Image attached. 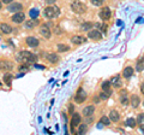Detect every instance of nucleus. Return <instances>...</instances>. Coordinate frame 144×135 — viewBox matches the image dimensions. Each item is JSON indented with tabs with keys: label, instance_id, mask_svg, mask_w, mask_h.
Wrapping results in <instances>:
<instances>
[{
	"label": "nucleus",
	"instance_id": "obj_22",
	"mask_svg": "<svg viewBox=\"0 0 144 135\" xmlns=\"http://www.w3.org/2000/svg\"><path fill=\"white\" fill-rule=\"evenodd\" d=\"M47 59L51 63H57L58 61H59V57H58L57 53H49V54L47 56Z\"/></svg>",
	"mask_w": 144,
	"mask_h": 135
},
{
	"label": "nucleus",
	"instance_id": "obj_31",
	"mask_svg": "<svg viewBox=\"0 0 144 135\" xmlns=\"http://www.w3.org/2000/svg\"><path fill=\"white\" fill-rule=\"evenodd\" d=\"M137 121H138V124H141V126L144 123V113H139Z\"/></svg>",
	"mask_w": 144,
	"mask_h": 135
},
{
	"label": "nucleus",
	"instance_id": "obj_38",
	"mask_svg": "<svg viewBox=\"0 0 144 135\" xmlns=\"http://www.w3.org/2000/svg\"><path fill=\"white\" fill-rule=\"evenodd\" d=\"M141 130H142V132L144 133V123H143V124H142V126H141Z\"/></svg>",
	"mask_w": 144,
	"mask_h": 135
},
{
	"label": "nucleus",
	"instance_id": "obj_28",
	"mask_svg": "<svg viewBox=\"0 0 144 135\" xmlns=\"http://www.w3.org/2000/svg\"><path fill=\"white\" fill-rule=\"evenodd\" d=\"M39 16V10L37 9H31L30 10V17L31 18H36Z\"/></svg>",
	"mask_w": 144,
	"mask_h": 135
},
{
	"label": "nucleus",
	"instance_id": "obj_6",
	"mask_svg": "<svg viewBox=\"0 0 144 135\" xmlns=\"http://www.w3.org/2000/svg\"><path fill=\"white\" fill-rule=\"evenodd\" d=\"M110 14H112V11H110V9L108 7V6H105L103 9H101V11H100V18L103 21H107L110 18Z\"/></svg>",
	"mask_w": 144,
	"mask_h": 135
},
{
	"label": "nucleus",
	"instance_id": "obj_1",
	"mask_svg": "<svg viewBox=\"0 0 144 135\" xmlns=\"http://www.w3.org/2000/svg\"><path fill=\"white\" fill-rule=\"evenodd\" d=\"M19 62H24V63H35L36 62V56H34L31 52H28V51H22L18 54V58H17Z\"/></svg>",
	"mask_w": 144,
	"mask_h": 135
},
{
	"label": "nucleus",
	"instance_id": "obj_29",
	"mask_svg": "<svg viewBox=\"0 0 144 135\" xmlns=\"http://www.w3.org/2000/svg\"><path fill=\"white\" fill-rule=\"evenodd\" d=\"M126 126L133 128V127H136V121L133 119V118H130V119H127L126 121Z\"/></svg>",
	"mask_w": 144,
	"mask_h": 135
},
{
	"label": "nucleus",
	"instance_id": "obj_16",
	"mask_svg": "<svg viewBox=\"0 0 144 135\" xmlns=\"http://www.w3.org/2000/svg\"><path fill=\"white\" fill-rule=\"evenodd\" d=\"M13 68V64L11 62H7V61H1L0 62V69L3 70H11Z\"/></svg>",
	"mask_w": 144,
	"mask_h": 135
},
{
	"label": "nucleus",
	"instance_id": "obj_9",
	"mask_svg": "<svg viewBox=\"0 0 144 135\" xmlns=\"http://www.w3.org/2000/svg\"><path fill=\"white\" fill-rule=\"evenodd\" d=\"M110 84L113 87H115V88H119V87L122 86V81L121 78H120V76H113V77L110 78Z\"/></svg>",
	"mask_w": 144,
	"mask_h": 135
},
{
	"label": "nucleus",
	"instance_id": "obj_33",
	"mask_svg": "<svg viewBox=\"0 0 144 135\" xmlns=\"http://www.w3.org/2000/svg\"><path fill=\"white\" fill-rule=\"evenodd\" d=\"M85 130H87V127H85L84 124H83V126H81V127H79L78 133H79V134H84V133H85Z\"/></svg>",
	"mask_w": 144,
	"mask_h": 135
},
{
	"label": "nucleus",
	"instance_id": "obj_10",
	"mask_svg": "<svg viewBox=\"0 0 144 135\" xmlns=\"http://www.w3.org/2000/svg\"><path fill=\"white\" fill-rule=\"evenodd\" d=\"M24 26H25L26 29H33V28H35L36 26H39V21H37L36 18H30V19L25 21Z\"/></svg>",
	"mask_w": 144,
	"mask_h": 135
},
{
	"label": "nucleus",
	"instance_id": "obj_18",
	"mask_svg": "<svg viewBox=\"0 0 144 135\" xmlns=\"http://www.w3.org/2000/svg\"><path fill=\"white\" fill-rule=\"evenodd\" d=\"M132 74H133V69L131 66H126L124 69V71H122V76H124L125 78H130L131 76H132Z\"/></svg>",
	"mask_w": 144,
	"mask_h": 135
},
{
	"label": "nucleus",
	"instance_id": "obj_26",
	"mask_svg": "<svg viewBox=\"0 0 144 135\" xmlns=\"http://www.w3.org/2000/svg\"><path fill=\"white\" fill-rule=\"evenodd\" d=\"M100 123L105 124V126H108V124H110V119L107 117V116H102L101 119H100Z\"/></svg>",
	"mask_w": 144,
	"mask_h": 135
},
{
	"label": "nucleus",
	"instance_id": "obj_27",
	"mask_svg": "<svg viewBox=\"0 0 144 135\" xmlns=\"http://www.w3.org/2000/svg\"><path fill=\"white\" fill-rule=\"evenodd\" d=\"M70 49V47L67 46V45H59L58 46V51L59 52H66V51H68Z\"/></svg>",
	"mask_w": 144,
	"mask_h": 135
},
{
	"label": "nucleus",
	"instance_id": "obj_21",
	"mask_svg": "<svg viewBox=\"0 0 144 135\" xmlns=\"http://www.w3.org/2000/svg\"><path fill=\"white\" fill-rule=\"evenodd\" d=\"M139 103H141V100H139L138 95H132V97H131V105H132L133 107H138Z\"/></svg>",
	"mask_w": 144,
	"mask_h": 135
},
{
	"label": "nucleus",
	"instance_id": "obj_23",
	"mask_svg": "<svg viewBox=\"0 0 144 135\" xmlns=\"http://www.w3.org/2000/svg\"><path fill=\"white\" fill-rule=\"evenodd\" d=\"M12 78H13V75H11V74H5L4 75V82H5L7 86H11Z\"/></svg>",
	"mask_w": 144,
	"mask_h": 135
},
{
	"label": "nucleus",
	"instance_id": "obj_7",
	"mask_svg": "<svg viewBox=\"0 0 144 135\" xmlns=\"http://www.w3.org/2000/svg\"><path fill=\"white\" fill-rule=\"evenodd\" d=\"M81 124V115L79 113H73L71 118V130H73L74 127H78Z\"/></svg>",
	"mask_w": 144,
	"mask_h": 135
},
{
	"label": "nucleus",
	"instance_id": "obj_11",
	"mask_svg": "<svg viewBox=\"0 0 144 135\" xmlns=\"http://www.w3.org/2000/svg\"><path fill=\"white\" fill-rule=\"evenodd\" d=\"M40 34L42 35L43 37H46V39H49L51 35H52V33H51V29L48 28L47 26H42L41 28H40Z\"/></svg>",
	"mask_w": 144,
	"mask_h": 135
},
{
	"label": "nucleus",
	"instance_id": "obj_37",
	"mask_svg": "<svg viewBox=\"0 0 144 135\" xmlns=\"http://www.w3.org/2000/svg\"><path fill=\"white\" fill-rule=\"evenodd\" d=\"M28 69V65H22L20 66V70H26Z\"/></svg>",
	"mask_w": 144,
	"mask_h": 135
},
{
	"label": "nucleus",
	"instance_id": "obj_40",
	"mask_svg": "<svg viewBox=\"0 0 144 135\" xmlns=\"http://www.w3.org/2000/svg\"><path fill=\"white\" fill-rule=\"evenodd\" d=\"M143 106H144V101H143Z\"/></svg>",
	"mask_w": 144,
	"mask_h": 135
},
{
	"label": "nucleus",
	"instance_id": "obj_19",
	"mask_svg": "<svg viewBox=\"0 0 144 135\" xmlns=\"http://www.w3.org/2000/svg\"><path fill=\"white\" fill-rule=\"evenodd\" d=\"M119 118H120V115L118 113V111H115V110H112V111L109 112V119L113 122H118Z\"/></svg>",
	"mask_w": 144,
	"mask_h": 135
},
{
	"label": "nucleus",
	"instance_id": "obj_36",
	"mask_svg": "<svg viewBox=\"0 0 144 135\" xmlns=\"http://www.w3.org/2000/svg\"><path fill=\"white\" fill-rule=\"evenodd\" d=\"M141 92H142V94L144 95V82L142 83V86H141Z\"/></svg>",
	"mask_w": 144,
	"mask_h": 135
},
{
	"label": "nucleus",
	"instance_id": "obj_4",
	"mask_svg": "<svg viewBox=\"0 0 144 135\" xmlns=\"http://www.w3.org/2000/svg\"><path fill=\"white\" fill-rule=\"evenodd\" d=\"M74 100H76L77 104H82V103H84V101L87 100V93H85L82 88H79L78 91H77L76 95H74Z\"/></svg>",
	"mask_w": 144,
	"mask_h": 135
},
{
	"label": "nucleus",
	"instance_id": "obj_30",
	"mask_svg": "<svg viewBox=\"0 0 144 135\" xmlns=\"http://www.w3.org/2000/svg\"><path fill=\"white\" fill-rule=\"evenodd\" d=\"M90 1H91V4L95 6H101L102 4L105 3V0H90Z\"/></svg>",
	"mask_w": 144,
	"mask_h": 135
},
{
	"label": "nucleus",
	"instance_id": "obj_32",
	"mask_svg": "<svg viewBox=\"0 0 144 135\" xmlns=\"http://www.w3.org/2000/svg\"><path fill=\"white\" fill-rule=\"evenodd\" d=\"M110 95L108 94V93H106V92H102V93H100V98L101 99H103V100H107L108 98H109Z\"/></svg>",
	"mask_w": 144,
	"mask_h": 135
},
{
	"label": "nucleus",
	"instance_id": "obj_15",
	"mask_svg": "<svg viewBox=\"0 0 144 135\" xmlns=\"http://www.w3.org/2000/svg\"><path fill=\"white\" fill-rule=\"evenodd\" d=\"M95 112V106L94 105H89V106L84 107V110H83V115L85 116V117H89V116H91Z\"/></svg>",
	"mask_w": 144,
	"mask_h": 135
},
{
	"label": "nucleus",
	"instance_id": "obj_13",
	"mask_svg": "<svg viewBox=\"0 0 144 135\" xmlns=\"http://www.w3.org/2000/svg\"><path fill=\"white\" fill-rule=\"evenodd\" d=\"M0 30H1V33L3 34H11L12 33V27L10 26V24L7 23H1L0 24Z\"/></svg>",
	"mask_w": 144,
	"mask_h": 135
},
{
	"label": "nucleus",
	"instance_id": "obj_2",
	"mask_svg": "<svg viewBox=\"0 0 144 135\" xmlns=\"http://www.w3.org/2000/svg\"><path fill=\"white\" fill-rule=\"evenodd\" d=\"M43 14H45L46 18H55L59 14V7L54 5H49L47 6L43 11Z\"/></svg>",
	"mask_w": 144,
	"mask_h": 135
},
{
	"label": "nucleus",
	"instance_id": "obj_35",
	"mask_svg": "<svg viewBox=\"0 0 144 135\" xmlns=\"http://www.w3.org/2000/svg\"><path fill=\"white\" fill-rule=\"evenodd\" d=\"M13 0H1V3H4V4H11Z\"/></svg>",
	"mask_w": 144,
	"mask_h": 135
},
{
	"label": "nucleus",
	"instance_id": "obj_5",
	"mask_svg": "<svg viewBox=\"0 0 144 135\" xmlns=\"http://www.w3.org/2000/svg\"><path fill=\"white\" fill-rule=\"evenodd\" d=\"M24 18H25V14H24V12L18 11V12H14V14L11 17V19H12V22H13V23L19 24V23H22V22H24Z\"/></svg>",
	"mask_w": 144,
	"mask_h": 135
},
{
	"label": "nucleus",
	"instance_id": "obj_14",
	"mask_svg": "<svg viewBox=\"0 0 144 135\" xmlns=\"http://www.w3.org/2000/svg\"><path fill=\"white\" fill-rule=\"evenodd\" d=\"M26 43H28V46H30V47H37L39 46V40L34 36H28L26 37Z\"/></svg>",
	"mask_w": 144,
	"mask_h": 135
},
{
	"label": "nucleus",
	"instance_id": "obj_34",
	"mask_svg": "<svg viewBox=\"0 0 144 135\" xmlns=\"http://www.w3.org/2000/svg\"><path fill=\"white\" fill-rule=\"evenodd\" d=\"M55 1H57V0H45V3L48 4V5H54Z\"/></svg>",
	"mask_w": 144,
	"mask_h": 135
},
{
	"label": "nucleus",
	"instance_id": "obj_8",
	"mask_svg": "<svg viewBox=\"0 0 144 135\" xmlns=\"http://www.w3.org/2000/svg\"><path fill=\"white\" fill-rule=\"evenodd\" d=\"M22 9H23V5L19 3H11L9 5V7H7V10H9L10 12H18Z\"/></svg>",
	"mask_w": 144,
	"mask_h": 135
},
{
	"label": "nucleus",
	"instance_id": "obj_3",
	"mask_svg": "<svg viewBox=\"0 0 144 135\" xmlns=\"http://www.w3.org/2000/svg\"><path fill=\"white\" fill-rule=\"evenodd\" d=\"M71 9H72V11L76 12V13H83V12H85V5L81 1V0H74L73 3L71 4Z\"/></svg>",
	"mask_w": 144,
	"mask_h": 135
},
{
	"label": "nucleus",
	"instance_id": "obj_12",
	"mask_svg": "<svg viewBox=\"0 0 144 135\" xmlns=\"http://www.w3.org/2000/svg\"><path fill=\"white\" fill-rule=\"evenodd\" d=\"M85 41H87V39L82 35H76V36L71 37V42L74 43V45H81V43H84Z\"/></svg>",
	"mask_w": 144,
	"mask_h": 135
},
{
	"label": "nucleus",
	"instance_id": "obj_25",
	"mask_svg": "<svg viewBox=\"0 0 144 135\" xmlns=\"http://www.w3.org/2000/svg\"><path fill=\"white\" fill-rule=\"evenodd\" d=\"M136 69H137V71H143V70H144V58L142 59V61H139L138 63H137Z\"/></svg>",
	"mask_w": 144,
	"mask_h": 135
},
{
	"label": "nucleus",
	"instance_id": "obj_20",
	"mask_svg": "<svg viewBox=\"0 0 144 135\" xmlns=\"http://www.w3.org/2000/svg\"><path fill=\"white\" fill-rule=\"evenodd\" d=\"M102 89H103V92H106L109 95H112V89H110V82L109 81H106V82L102 83Z\"/></svg>",
	"mask_w": 144,
	"mask_h": 135
},
{
	"label": "nucleus",
	"instance_id": "obj_24",
	"mask_svg": "<svg viewBox=\"0 0 144 135\" xmlns=\"http://www.w3.org/2000/svg\"><path fill=\"white\" fill-rule=\"evenodd\" d=\"M90 28H93V23L91 22H85V23H83L81 26V30L82 32H88Z\"/></svg>",
	"mask_w": 144,
	"mask_h": 135
},
{
	"label": "nucleus",
	"instance_id": "obj_17",
	"mask_svg": "<svg viewBox=\"0 0 144 135\" xmlns=\"http://www.w3.org/2000/svg\"><path fill=\"white\" fill-rule=\"evenodd\" d=\"M88 36L90 37V39H93V40H100L102 35L99 30H90L89 34H88Z\"/></svg>",
	"mask_w": 144,
	"mask_h": 135
},
{
	"label": "nucleus",
	"instance_id": "obj_39",
	"mask_svg": "<svg viewBox=\"0 0 144 135\" xmlns=\"http://www.w3.org/2000/svg\"><path fill=\"white\" fill-rule=\"evenodd\" d=\"M1 5H3V3H1V0H0V9H1Z\"/></svg>",
	"mask_w": 144,
	"mask_h": 135
}]
</instances>
